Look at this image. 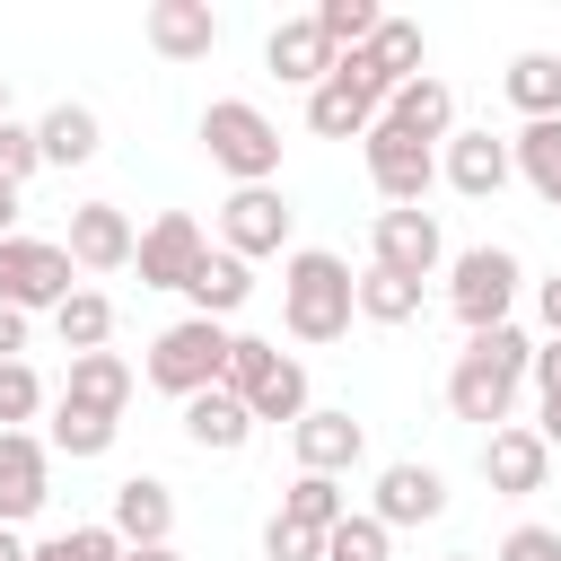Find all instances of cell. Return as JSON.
<instances>
[{"label":"cell","mask_w":561,"mask_h":561,"mask_svg":"<svg viewBox=\"0 0 561 561\" xmlns=\"http://www.w3.org/2000/svg\"><path fill=\"white\" fill-rule=\"evenodd\" d=\"M526 359H535V342H526L517 324L473 333V342L456 351V368H447V412H456V421L500 430V421H508V403H517V386H526Z\"/></svg>","instance_id":"6da1fadb"},{"label":"cell","mask_w":561,"mask_h":561,"mask_svg":"<svg viewBox=\"0 0 561 561\" xmlns=\"http://www.w3.org/2000/svg\"><path fill=\"white\" fill-rule=\"evenodd\" d=\"M351 316H359L351 263H342V254H324V245H298V254L280 263V324H289L298 342H342V333H351Z\"/></svg>","instance_id":"7a4b0ae2"},{"label":"cell","mask_w":561,"mask_h":561,"mask_svg":"<svg viewBox=\"0 0 561 561\" xmlns=\"http://www.w3.org/2000/svg\"><path fill=\"white\" fill-rule=\"evenodd\" d=\"M202 149H210V167H228L237 184H272V175H280V131H272V114L245 105V96L202 105Z\"/></svg>","instance_id":"3957f363"},{"label":"cell","mask_w":561,"mask_h":561,"mask_svg":"<svg viewBox=\"0 0 561 561\" xmlns=\"http://www.w3.org/2000/svg\"><path fill=\"white\" fill-rule=\"evenodd\" d=\"M228 324H210V316H184V324H167L158 342H149V386L158 394H175V403H193L202 386H219L228 377Z\"/></svg>","instance_id":"277c9868"},{"label":"cell","mask_w":561,"mask_h":561,"mask_svg":"<svg viewBox=\"0 0 561 561\" xmlns=\"http://www.w3.org/2000/svg\"><path fill=\"white\" fill-rule=\"evenodd\" d=\"M254 421H298L307 412V368L289 359V351H272V342H254V333H237L228 342V377H219Z\"/></svg>","instance_id":"5b68a950"},{"label":"cell","mask_w":561,"mask_h":561,"mask_svg":"<svg viewBox=\"0 0 561 561\" xmlns=\"http://www.w3.org/2000/svg\"><path fill=\"white\" fill-rule=\"evenodd\" d=\"M386 96H394V88L377 79L368 53H333V70L307 88V123H316L324 140H359V131L386 114Z\"/></svg>","instance_id":"8992f818"},{"label":"cell","mask_w":561,"mask_h":561,"mask_svg":"<svg viewBox=\"0 0 561 561\" xmlns=\"http://www.w3.org/2000/svg\"><path fill=\"white\" fill-rule=\"evenodd\" d=\"M517 289H526V272H517V254H508V245H465V254L447 263V307H456V324H465V333L508 324Z\"/></svg>","instance_id":"52a82bcc"},{"label":"cell","mask_w":561,"mask_h":561,"mask_svg":"<svg viewBox=\"0 0 561 561\" xmlns=\"http://www.w3.org/2000/svg\"><path fill=\"white\" fill-rule=\"evenodd\" d=\"M70 289H79V263L53 237H0V307L35 316V307H61Z\"/></svg>","instance_id":"ba28073f"},{"label":"cell","mask_w":561,"mask_h":561,"mask_svg":"<svg viewBox=\"0 0 561 561\" xmlns=\"http://www.w3.org/2000/svg\"><path fill=\"white\" fill-rule=\"evenodd\" d=\"M359 158H368V184L386 193V210H421V193H430V175H438V158H430V140H412V131H394L386 114L359 131Z\"/></svg>","instance_id":"9c48e42d"},{"label":"cell","mask_w":561,"mask_h":561,"mask_svg":"<svg viewBox=\"0 0 561 561\" xmlns=\"http://www.w3.org/2000/svg\"><path fill=\"white\" fill-rule=\"evenodd\" d=\"M289 202L272 193V184H237L228 202H219V245L237 254V263H254V254H280L289 245Z\"/></svg>","instance_id":"30bf717a"},{"label":"cell","mask_w":561,"mask_h":561,"mask_svg":"<svg viewBox=\"0 0 561 561\" xmlns=\"http://www.w3.org/2000/svg\"><path fill=\"white\" fill-rule=\"evenodd\" d=\"M368 254H377V272H394V280H430V272L447 263V237H438L430 210H377Z\"/></svg>","instance_id":"8fae6325"},{"label":"cell","mask_w":561,"mask_h":561,"mask_svg":"<svg viewBox=\"0 0 561 561\" xmlns=\"http://www.w3.org/2000/svg\"><path fill=\"white\" fill-rule=\"evenodd\" d=\"M202 254H210V237L193 228V210H158V219L140 228V245H131V263H140V289H184Z\"/></svg>","instance_id":"7c38bea8"},{"label":"cell","mask_w":561,"mask_h":561,"mask_svg":"<svg viewBox=\"0 0 561 561\" xmlns=\"http://www.w3.org/2000/svg\"><path fill=\"white\" fill-rule=\"evenodd\" d=\"M53 500V447L35 430H0V526L35 517Z\"/></svg>","instance_id":"4fadbf2b"},{"label":"cell","mask_w":561,"mask_h":561,"mask_svg":"<svg viewBox=\"0 0 561 561\" xmlns=\"http://www.w3.org/2000/svg\"><path fill=\"white\" fill-rule=\"evenodd\" d=\"M543 473H552V447H543L526 421H500V430L482 438V482H491L500 500H526V491H543Z\"/></svg>","instance_id":"5bb4252c"},{"label":"cell","mask_w":561,"mask_h":561,"mask_svg":"<svg viewBox=\"0 0 561 561\" xmlns=\"http://www.w3.org/2000/svg\"><path fill=\"white\" fill-rule=\"evenodd\" d=\"M149 53L158 61H210L219 53V18H210V0H149Z\"/></svg>","instance_id":"9a60e30c"},{"label":"cell","mask_w":561,"mask_h":561,"mask_svg":"<svg viewBox=\"0 0 561 561\" xmlns=\"http://www.w3.org/2000/svg\"><path fill=\"white\" fill-rule=\"evenodd\" d=\"M131 245H140V237H131V219H123L114 202H79V210H70L61 254H70L79 272H123V263H131Z\"/></svg>","instance_id":"2e32d148"},{"label":"cell","mask_w":561,"mask_h":561,"mask_svg":"<svg viewBox=\"0 0 561 561\" xmlns=\"http://www.w3.org/2000/svg\"><path fill=\"white\" fill-rule=\"evenodd\" d=\"M289 447H298V473H333V482H342V473L359 465L368 438H359L351 412H316V403H307V412L289 421Z\"/></svg>","instance_id":"e0dca14e"},{"label":"cell","mask_w":561,"mask_h":561,"mask_svg":"<svg viewBox=\"0 0 561 561\" xmlns=\"http://www.w3.org/2000/svg\"><path fill=\"white\" fill-rule=\"evenodd\" d=\"M438 508H447L438 465H412V456H403V465H386V473H377V508H368V517H377L386 535H394V526H430Z\"/></svg>","instance_id":"ac0fdd59"},{"label":"cell","mask_w":561,"mask_h":561,"mask_svg":"<svg viewBox=\"0 0 561 561\" xmlns=\"http://www.w3.org/2000/svg\"><path fill=\"white\" fill-rule=\"evenodd\" d=\"M114 543L123 552H140V543H167L175 535V491L158 482V473H131V482H114Z\"/></svg>","instance_id":"d6986e66"},{"label":"cell","mask_w":561,"mask_h":561,"mask_svg":"<svg viewBox=\"0 0 561 561\" xmlns=\"http://www.w3.org/2000/svg\"><path fill=\"white\" fill-rule=\"evenodd\" d=\"M508 175H517V167H508V140H491V131H447V184H456L465 202H491Z\"/></svg>","instance_id":"ffe728a7"},{"label":"cell","mask_w":561,"mask_h":561,"mask_svg":"<svg viewBox=\"0 0 561 561\" xmlns=\"http://www.w3.org/2000/svg\"><path fill=\"white\" fill-rule=\"evenodd\" d=\"M184 438H193L202 456H237V447L254 438V412H245L228 386H202V394L184 403Z\"/></svg>","instance_id":"44dd1931"},{"label":"cell","mask_w":561,"mask_h":561,"mask_svg":"<svg viewBox=\"0 0 561 561\" xmlns=\"http://www.w3.org/2000/svg\"><path fill=\"white\" fill-rule=\"evenodd\" d=\"M263 61H272V79L316 88V79L333 70V44L316 35V18H280V26H272V44H263Z\"/></svg>","instance_id":"7402d4cb"},{"label":"cell","mask_w":561,"mask_h":561,"mask_svg":"<svg viewBox=\"0 0 561 561\" xmlns=\"http://www.w3.org/2000/svg\"><path fill=\"white\" fill-rule=\"evenodd\" d=\"M386 123L412 131V140H447V131H456V96H447V79H430V70L403 79V88L386 96Z\"/></svg>","instance_id":"603a6c76"},{"label":"cell","mask_w":561,"mask_h":561,"mask_svg":"<svg viewBox=\"0 0 561 561\" xmlns=\"http://www.w3.org/2000/svg\"><path fill=\"white\" fill-rule=\"evenodd\" d=\"M184 298H193V316H210V324H219V316H237V307L254 298V272H245V263H237L228 245H210V254L193 263V280H184Z\"/></svg>","instance_id":"cb8c5ba5"},{"label":"cell","mask_w":561,"mask_h":561,"mask_svg":"<svg viewBox=\"0 0 561 561\" xmlns=\"http://www.w3.org/2000/svg\"><path fill=\"white\" fill-rule=\"evenodd\" d=\"M61 403L123 421V403H131V368H123L114 351H79V359H70V386H61Z\"/></svg>","instance_id":"d4e9b609"},{"label":"cell","mask_w":561,"mask_h":561,"mask_svg":"<svg viewBox=\"0 0 561 561\" xmlns=\"http://www.w3.org/2000/svg\"><path fill=\"white\" fill-rule=\"evenodd\" d=\"M35 149H44V167H88V158L105 149V131H96V114H88V105H70V96H61V105L35 123Z\"/></svg>","instance_id":"484cf974"},{"label":"cell","mask_w":561,"mask_h":561,"mask_svg":"<svg viewBox=\"0 0 561 561\" xmlns=\"http://www.w3.org/2000/svg\"><path fill=\"white\" fill-rule=\"evenodd\" d=\"M508 167L535 184V202L561 210V114H552V123H526V131L508 140Z\"/></svg>","instance_id":"4316f807"},{"label":"cell","mask_w":561,"mask_h":561,"mask_svg":"<svg viewBox=\"0 0 561 561\" xmlns=\"http://www.w3.org/2000/svg\"><path fill=\"white\" fill-rule=\"evenodd\" d=\"M359 53L377 61V79H386V88L421 79V61H430V44H421V26H412V18H377V35H368Z\"/></svg>","instance_id":"83f0119b"},{"label":"cell","mask_w":561,"mask_h":561,"mask_svg":"<svg viewBox=\"0 0 561 561\" xmlns=\"http://www.w3.org/2000/svg\"><path fill=\"white\" fill-rule=\"evenodd\" d=\"M508 105H517L526 123H552V114H561V61H552V53H517V61H508Z\"/></svg>","instance_id":"f1b7e54d"},{"label":"cell","mask_w":561,"mask_h":561,"mask_svg":"<svg viewBox=\"0 0 561 561\" xmlns=\"http://www.w3.org/2000/svg\"><path fill=\"white\" fill-rule=\"evenodd\" d=\"M53 324H61V351L79 359V351H105V333H114V298L105 289H70L61 307H53Z\"/></svg>","instance_id":"f546056e"},{"label":"cell","mask_w":561,"mask_h":561,"mask_svg":"<svg viewBox=\"0 0 561 561\" xmlns=\"http://www.w3.org/2000/svg\"><path fill=\"white\" fill-rule=\"evenodd\" d=\"M280 517H289V526H307V535H333L351 508H342V482H333V473H298V482L280 491Z\"/></svg>","instance_id":"4dcf8cb0"},{"label":"cell","mask_w":561,"mask_h":561,"mask_svg":"<svg viewBox=\"0 0 561 561\" xmlns=\"http://www.w3.org/2000/svg\"><path fill=\"white\" fill-rule=\"evenodd\" d=\"M114 430H123V421H105V412L53 403V430H44V447H61L70 465H88V456H105V447H114Z\"/></svg>","instance_id":"1f68e13d"},{"label":"cell","mask_w":561,"mask_h":561,"mask_svg":"<svg viewBox=\"0 0 561 561\" xmlns=\"http://www.w3.org/2000/svg\"><path fill=\"white\" fill-rule=\"evenodd\" d=\"M351 289H359V316H368V324H412V316H421V280H394V272H377V263H368Z\"/></svg>","instance_id":"d6a6232c"},{"label":"cell","mask_w":561,"mask_h":561,"mask_svg":"<svg viewBox=\"0 0 561 561\" xmlns=\"http://www.w3.org/2000/svg\"><path fill=\"white\" fill-rule=\"evenodd\" d=\"M307 18H316V35H324L333 53H359V44L377 35V18H386V9H377V0H316Z\"/></svg>","instance_id":"836d02e7"},{"label":"cell","mask_w":561,"mask_h":561,"mask_svg":"<svg viewBox=\"0 0 561 561\" xmlns=\"http://www.w3.org/2000/svg\"><path fill=\"white\" fill-rule=\"evenodd\" d=\"M35 412H44V377H35L26 359H9V368H0V430H26Z\"/></svg>","instance_id":"e575fe53"},{"label":"cell","mask_w":561,"mask_h":561,"mask_svg":"<svg viewBox=\"0 0 561 561\" xmlns=\"http://www.w3.org/2000/svg\"><path fill=\"white\" fill-rule=\"evenodd\" d=\"M26 561H123V543H114V526H70V535L35 543Z\"/></svg>","instance_id":"d590c367"},{"label":"cell","mask_w":561,"mask_h":561,"mask_svg":"<svg viewBox=\"0 0 561 561\" xmlns=\"http://www.w3.org/2000/svg\"><path fill=\"white\" fill-rule=\"evenodd\" d=\"M324 561H386V526L377 517H342L324 535Z\"/></svg>","instance_id":"8d00e7d4"},{"label":"cell","mask_w":561,"mask_h":561,"mask_svg":"<svg viewBox=\"0 0 561 561\" xmlns=\"http://www.w3.org/2000/svg\"><path fill=\"white\" fill-rule=\"evenodd\" d=\"M35 167H44V149H35V123H0V184L18 193Z\"/></svg>","instance_id":"74e56055"},{"label":"cell","mask_w":561,"mask_h":561,"mask_svg":"<svg viewBox=\"0 0 561 561\" xmlns=\"http://www.w3.org/2000/svg\"><path fill=\"white\" fill-rule=\"evenodd\" d=\"M263 552H272V561H324V535H307V526L272 517V526H263Z\"/></svg>","instance_id":"f35d334b"},{"label":"cell","mask_w":561,"mask_h":561,"mask_svg":"<svg viewBox=\"0 0 561 561\" xmlns=\"http://www.w3.org/2000/svg\"><path fill=\"white\" fill-rule=\"evenodd\" d=\"M500 561H561V526H508Z\"/></svg>","instance_id":"ab89813d"},{"label":"cell","mask_w":561,"mask_h":561,"mask_svg":"<svg viewBox=\"0 0 561 561\" xmlns=\"http://www.w3.org/2000/svg\"><path fill=\"white\" fill-rule=\"evenodd\" d=\"M526 377H535V386H543V394H561V342H543V351H535V359H526Z\"/></svg>","instance_id":"60d3db41"},{"label":"cell","mask_w":561,"mask_h":561,"mask_svg":"<svg viewBox=\"0 0 561 561\" xmlns=\"http://www.w3.org/2000/svg\"><path fill=\"white\" fill-rule=\"evenodd\" d=\"M9 359H26V316H18V307H0V368H9Z\"/></svg>","instance_id":"b9f144b4"},{"label":"cell","mask_w":561,"mask_h":561,"mask_svg":"<svg viewBox=\"0 0 561 561\" xmlns=\"http://www.w3.org/2000/svg\"><path fill=\"white\" fill-rule=\"evenodd\" d=\"M535 307H543V324H552V342H561V272H552V280H535Z\"/></svg>","instance_id":"7bdbcfd3"},{"label":"cell","mask_w":561,"mask_h":561,"mask_svg":"<svg viewBox=\"0 0 561 561\" xmlns=\"http://www.w3.org/2000/svg\"><path fill=\"white\" fill-rule=\"evenodd\" d=\"M535 438H543V447H561V394H543V421H535Z\"/></svg>","instance_id":"ee69618b"},{"label":"cell","mask_w":561,"mask_h":561,"mask_svg":"<svg viewBox=\"0 0 561 561\" xmlns=\"http://www.w3.org/2000/svg\"><path fill=\"white\" fill-rule=\"evenodd\" d=\"M0 237H18V193L0 184Z\"/></svg>","instance_id":"f6af8a7d"},{"label":"cell","mask_w":561,"mask_h":561,"mask_svg":"<svg viewBox=\"0 0 561 561\" xmlns=\"http://www.w3.org/2000/svg\"><path fill=\"white\" fill-rule=\"evenodd\" d=\"M123 561H184L175 543H140V552H123Z\"/></svg>","instance_id":"bcb514c9"},{"label":"cell","mask_w":561,"mask_h":561,"mask_svg":"<svg viewBox=\"0 0 561 561\" xmlns=\"http://www.w3.org/2000/svg\"><path fill=\"white\" fill-rule=\"evenodd\" d=\"M0 561H26V543H18V535H9V526H0Z\"/></svg>","instance_id":"7dc6e473"},{"label":"cell","mask_w":561,"mask_h":561,"mask_svg":"<svg viewBox=\"0 0 561 561\" xmlns=\"http://www.w3.org/2000/svg\"><path fill=\"white\" fill-rule=\"evenodd\" d=\"M0 123H9V79H0Z\"/></svg>","instance_id":"c3c4849f"},{"label":"cell","mask_w":561,"mask_h":561,"mask_svg":"<svg viewBox=\"0 0 561 561\" xmlns=\"http://www.w3.org/2000/svg\"><path fill=\"white\" fill-rule=\"evenodd\" d=\"M447 561H465V552H447Z\"/></svg>","instance_id":"681fc988"}]
</instances>
